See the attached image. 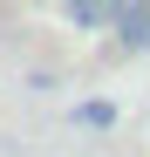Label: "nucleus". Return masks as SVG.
<instances>
[{"mask_svg": "<svg viewBox=\"0 0 150 157\" xmlns=\"http://www.w3.org/2000/svg\"><path fill=\"white\" fill-rule=\"evenodd\" d=\"M116 48H123V55H143V48H150V0H123V14H116Z\"/></svg>", "mask_w": 150, "mask_h": 157, "instance_id": "1", "label": "nucleus"}, {"mask_svg": "<svg viewBox=\"0 0 150 157\" xmlns=\"http://www.w3.org/2000/svg\"><path fill=\"white\" fill-rule=\"evenodd\" d=\"M116 14H123V0H68V21L75 28H116Z\"/></svg>", "mask_w": 150, "mask_h": 157, "instance_id": "2", "label": "nucleus"}, {"mask_svg": "<svg viewBox=\"0 0 150 157\" xmlns=\"http://www.w3.org/2000/svg\"><path fill=\"white\" fill-rule=\"evenodd\" d=\"M68 123L75 130H116V102H103V96H96V102H75Z\"/></svg>", "mask_w": 150, "mask_h": 157, "instance_id": "3", "label": "nucleus"}]
</instances>
